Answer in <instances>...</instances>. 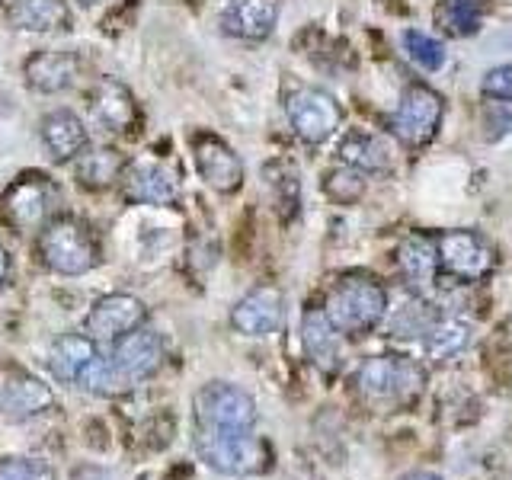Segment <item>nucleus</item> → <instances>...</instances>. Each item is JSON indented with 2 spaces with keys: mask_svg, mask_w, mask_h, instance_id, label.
<instances>
[{
  "mask_svg": "<svg viewBox=\"0 0 512 480\" xmlns=\"http://www.w3.org/2000/svg\"><path fill=\"white\" fill-rule=\"evenodd\" d=\"M0 4H4V0H0Z\"/></svg>",
  "mask_w": 512,
  "mask_h": 480,
  "instance_id": "4c0bfd02",
  "label": "nucleus"
},
{
  "mask_svg": "<svg viewBox=\"0 0 512 480\" xmlns=\"http://www.w3.org/2000/svg\"><path fill=\"white\" fill-rule=\"evenodd\" d=\"M397 266L413 288H429L439 276V244L426 234H410L397 247Z\"/></svg>",
  "mask_w": 512,
  "mask_h": 480,
  "instance_id": "b1692460",
  "label": "nucleus"
},
{
  "mask_svg": "<svg viewBox=\"0 0 512 480\" xmlns=\"http://www.w3.org/2000/svg\"><path fill=\"white\" fill-rule=\"evenodd\" d=\"M343 167H352L365 176H384L391 173V151L378 135L362 132V128H352L340 138V148H336Z\"/></svg>",
  "mask_w": 512,
  "mask_h": 480,
  "instance_id": "4be33fe9",
  "label": "nucleus"
},
{
  "mask_svg": "<svg viewBox=\"0 0 512 480\" xmlns=\"http://www.w3.org/2000/svg\"><path fill=\"white\" fill-rule=\"evenodd\" d=\"M160 362H164V343H160V333L148 327L125 333L122 340H116V349H112V365L119 368V375L128 384L151 378Z\"/></svg>",
  "mask_w": 512,
  "mask_h": 480,
  "instance_id": "f3484780",
  "label": "nucleus"
},
{
  "mask_svg": "<svg viewBox=\"0 0 512 480\" xmlns=\"http://www.w3.org/2000/svg\"><path fill=\"white\" fill-rule=\"evenodd\" d=\"M471 343H474V324L464 317H439L426 333V352L436 362L461 356L464 349H471Z\"/></svg>",
  "mask_w": 512,
  "mask_h": 480,
  "instance_id": "cd10ccee",
  "label": "nucleus"
},
{
  "mask_svg": "<svg viewBox=\"0 0 512 480\" xmlns=\"http://www.w3.org/2000/svg\"><path fill=\"white\" fill-rule=\"evenodd\" d=\"M84 7H93V4H103V0H80Z\"/></svg>",
  "mask_w": 512,
  "mask_h": 480,
  "instance_id": "e433bc0d",
  "label": "nucleus"
},
{
  "mask_svg": "<svg viewBox=\"0 0 512 480\" xmlns=\"http://www.w3.org/2000/svg\"><path fill=\"white\" fill-rule=\"evenodd\" d=\"M400 45H404L407 58L416 64V68H423V71H429V74L442 71V68H445V61H448L445 45H442L436 36H429V32L407 29L404 36H400Z\"/></svg>",
  "mask_w": 512,
  "mask_h": 480,
  "instance_id": "c85d7f7f",
  "label": "nucleus"
},
{
  "mask_svg": "<svg viewBox=\"0 0 512 480\" xmlns=\"http://www.w3.org/2000/svg\"><path fill=\"white\" fill-rule=\"evenodd\" d=\"M426 384L423 365L404 356H372L359 365L356 391L365 404L378 410H400L420 400Z\"/></svg>",
  "mask_w": 512,
  "mask_h": 480,
  "instance_id": "f03ea898",
  "label": "nucleus"
},
{
  "mask_svg": "<svg viewBox=\"0 0 512 480\" xmlns=\"http://www.w3.org/2000/svg\"><path fill=\"white\" fill-rule=\"evenodd\" d=\"M400 480H442L439 474H432V471H413L407 477H400Z\"/></svg>",
  "mask_w": 512,
  "mask_h": 480,
  "instance_id": "c9c22d12",
  "label": "nucleus"
},
{
  "mask_svg": "<svg viewBox=\"0 0 512 480\" xmlns=\"http://www.w3.org/2000/svg\"><path fill=\"white\" fill-rule=\"evenodd\" d=\"M301 346L308 352V359L314 362L317 372L336 375L343 368V343L340 330L330 324V317L324 308H311L301 317Z\"/></svg>",
  "mask_w": 512,
  "mask_h": 480,
  "instance_id": "aec40b11",
  "label": "nucleus"
},
{
  "mask_svg": "<svg viewBox=\"0 0 512 480\" xmlns=\"http://www.w3.org/2000/svg\"><path fill=\"white\" fill-rule=\"evenodd\" d=\"M87 103H90L93 122L100 125V128H106V132H112V135H128L138 125V103H135V96L116 77H100V80H96L90 96H87Z\"/></svg>",
  "mask_w": 512,
  "mask_h": 480,
  "instance_id": "ddd939ff",
  "label": "nucleus"
},
{
  "mask_svg": "<svg viewBox=\"0 0 512 480\" xmlns=\"http://www.w3.org/2000/svg\"><path fill=\"white\" fill-rule=\"evenodd\" d=\"M445 119V100L426 84H407L391 116V132L404 148L416 151L439 135Z\"/></svg>",
  "mask_w": 512,
  "mask_h": 480,
  "instance_id": "0eeeda50",
  "label": "nucleus"
},
{
  "mask_svg": "<svg viewBox=\"0 0 512 480\" xmlns=\"http://www.w3.org/2000/svg\"><path fill=\"white\" fill-rule=\"evenodd\" d=\"M0 480H55V471L39 458H0Z\"/></svg>",
  "mask_w": 512,
  "mask_h": 480,
  "instance_id": "473e14b6",
  "label": "nucleus"
},
{
  "mask_svg": "<svg viewBox=\"0 0 512 480\" xmlns=\"http://www.w3.org/2000/svg\"><path fill=\"white\" fill-rule=\"evenodd\" d=\"M263 180L272 192V205L282 221H295L301 212V173L288 157H276L263 167Z\"/></svg>",
  "mask_w": 512,
  "mask_h": 480,
  "instance_id": "a878e982",
  "label": "nucleus"
},
{
  "mask_svg": "<svg viewBox=\"0 0 512 480\" xmlns=\"http://www.w3.org/2000/svg\"><path fill=\"white\" fill-rule=\"evenodd\" d=\"M436 244H439L442 272H448V276L477 282L493 269V247L477 231H464V228L445 231Z\"/></svg>",
  "mask_w": 512,
  "mask_h": 480,
  "instance_id": "1a4fd4ad",
  "label": "nucleus"
},
{
  "mask_svg": "<svg viewBox=\"0 0 512 480\" xmlns=\"http://www.w3.org/2000/svg\"><path fill=\"white\" fill-rule=\"evenodd\" d=\"M436 314L429 311V304L423 298H410L404 308H397L391 314V336H400V340H416V336H423L426 340V333L432 330V324H436Z\"/></svg>",
  "mask_w": 512,
  "mask_h": 480,
  "instance_id": "c756f323",
  "label": "nucleus"
},
{
  "mask_svg": "<svg viewBox=\"0 0 512 480\" xmlns=\"http://www.w3.org/2000/svg\"><path fill=\"white\" fill-rule=\"evenodd\" d=\"M192 157H196V170L205 180V186H212L221 196H231V192L244 186V160L218 135L192 138Z\"/></svg>",
  "mask_w": 512,
  "mask_h": 480,
  "instance_id": "9b49d317",
  "label": "nucleus"
},
{
  "mask_svg": "<svg viewBox=\"0 0 512 480\" xmlns=\"http://www.w3.org/2000/svg\"><path fill=\"white\" fill-rule=\"evenodd\" d=\"M196 429L212 432H253L260 423L256 400L231 381H208L192 397Z\"/></svg>",
  "mask_w": 512,
  "mask_h": 480,
  "instance_id": "423d86ee",
  "label": "nucleus"
},
{
  "mask_svg": "<svg viewBox=\"0 0 512 480\" xmlns=\"http://www.w3.org/2000/svg\"><path fill=\"white\" fill-rule=\"evenodd\" d=\"M285 116L292 132L304 141L317 148V144L330 141L336 132H340L343 122V109L336 103V96L320 90V87H298L288 93L285 100Z\"/></svg>",
  "mask_w": 512,
  "mask_h": 480,
  "instance_id": "6e6552de",
  "label": "nucleus"
},
{
  "mask_svg": "<svg viewBox=\"0 0 512 480\" xmlns=\"http://www.w3.org/2000/svg\"><path fill=\"white\" fill-rule=\"evenodd\" d=\"M148 320V308L144 301L135 295H125V292H112L93 301V308L87 314V333L93 340H122L125 333H132L138 327H144Z\"/></svg>",
  "mask_w": 512,
  "mask_h": 480,
  "instance_id": "f8f14e48",
  "label": "nucleus"
},
{
  "mask_svg": "<svg viewBox=\"0 0 512 480\" xmlns=\"http://www.w3.org/2000/svg\"><path fill=\"white\" fill-rule=\"evenodd\" d=\"M77 388L87 391V394H96V397H119V394H125L128 388H132V384H128L119 375V368L112 365V359H100V356H96L93 365L87 368L84 375H80Z\"/></svg>",
  "mask_w": 512,
  "mask_h": 480,
  "instance_id": "7c9ffc66",
  "label": "nucleus"
},
{
  "mask_svg": "<svg viewBox=\"0 0 512 480\" xmlns=\"http://www.w3.org/2000/svg\"><path fill=\"white\" fill-rule=\"evenodd\" d=\"M480 93L490 103H512V64H496L480 77Z\"/></svg>",
  "mask_w": 512,
  "mask_h": 480,
  "instance_id": "72a5a7b5",
  "label": "nucleus"
},
{
  "mask_svg": "<svg viewBox=\"0 0 512 480\" xmlns=\"http://www.w3.org/2000/svg\"><path fill=\"white\" fill-rule=\"evenodd\" d=\"M324 314L340 333L365 336L388 317V288L368 272H343L330 285Z\"/></svg>",
  "mask_w": 512,
  "mask_h": 480,
  "instance_id": "f257e3e1",
  "label": "nucleus"
},
{
  "mask_svg": "<svg viewBox=\"0 0 512 480\" xmlns=\"http://www.w3.org/2000/svg\"><path fill=\"white\" fill-rule=\"evenodd\" d=\"M196 452L208 468L224 477H256L272 468V445L256 432L196 429Z\"/></svg>",
  "mask_w": 512,
  "mask_h": 480,
  "instance_id": "20e7f679",
  "label": "nucleus"
},
{
  "mask_svg": "<svg viewBox=\"0 0 512 480\" xmlns=\"http://www.w3.org/2000/svg\"><path fill=\"white\" fill-rule=\"evenodd\" d=\"M80 77V58L74 52H52V48H42L32 58H26L23 64V84L32 93L42 96H55L64 93L77 84Z\"/></svg>",
  "mask_w": 512,
  "mask_h": 480,
  "instance_id": "dca6fc26",
  "label": "nucleus"
},
{
  "mask_svg": "<svg viewBox=\"0 0 512 480\" xmlns=\"http://www.w3.org/2000/svg\"><path fill=\"white\" fill-rule=\"evenodd\" d=\"M324 189H327V196L333 202H340V205H356L362 196H365V173L359 170H352V167H336L327 173V180H324Z\"/></svg>",
  "mask_w": 512,
  "mask_h": 480,
  "instance_id": "2f4dec72",
  "label": "nucleus"
},
{
  "mask_svg": "<svg viewBox=\"0 0 512 480\" xmlns=\"http://www.w3.org/2000/svg\"><path fill=\"white\" fill-rule=\"evenodd\" d=\"M128 160L116 148H87L74 160V176L80 186H87L93 192L116 186L125 176Z\"/></svg>",
  "mask_w": 512,
  "mask_h": 480,
  "instance_id": "393cba45",
  "label": "nucleus"
},
{
  "mask_svg": "<svg viewBox=\"0 0 512 480\" xmlns=\"http://www.w3.org/2000/svg\"><path fill=\"white\" fill-rule=\"evenodd\" d=\"M96 356L100 352H96V340L90 333H61L48 349V372L55 375V381L77 388L80 375L93 365Z\"/></svg>",
  "mask_w": 512,
  "mask_h": 480,
  "instance_id": "412c9836",
  "label": "nucleus"
},
{
  "mask_svg": "<svg viewBox=\"0 0 512 480\" xmlns=\"http://www.w3.org/2000/svg\"><path fill=\"white\" fill-rule=\"evenodd\" d=\"M10 279V253L0 247V285Z\"/></svg>",
  "mask_w": 512,
  "mask_h": 480,
  "instance_id": "f704fd0d",
  "label": "nucleus"
},
{
  "mask_svg": "<svg viewBox=\"0 0 512 480\" xmlns=\"http://www.w3.org/2000/svg\"><path fill=\"white\" fill-rule=\"evenodd\" d=\"M282 0H228L221 10V32L240 42H263L279 26Z\"/></svg>",
  "mask_w": 512,
  "mask_h": 480,
  "instance_id": "2eb2a0df",
  "label": "nucleus"
},
{
  "mask_svg": "<svg viewBox=\"0 0 512 480\" xmlns=\"http://www.w3.org/2000/svg\"><path fill=\"white\" fill-rule=\"evenodd\" d=\"M58 199V186L45 173L26 170L0 192V224L13 234L36 231L45 221L55 218Z\"/></svg>",
  "mask_w": 512,
  "mask_h": 480,
  "instance_id": "39448f33",
  "label": "nucleus"
},
{
  "mask_svg": "<svg viewBox=\"0 0 512 480\" xmlns=\"http://www.w3.org/2000/svg\"><path fill=\"white\" fill-rule=\"evenodd\" d=\"M39 138L45 154L55 160V164H74V160L90 148V135L84 119L71 109H55L42 116L39 122Z\"/></svg>",
  "mask_w": 512,
  "mask_h": 480,
  "instance_id": "a211bd4d",
  "label": "nucleus"
},
{
  "mask_svg": "<svg viewBox=\"0 0 512 480\" xmlns=\"http://www.w3.org/2000/svg\"><path fill=\"white\" fill-rule=\"evenodd\" d=\"M122 192L135 205H173L180 199V183L160 160H132L122 176Z\"/></svg>",
  "mask_w": 512,
  "mask_h": 480,
  "instance_id": "4468645a",
  "label": "nucleus"
},
{
  "mask_svg": "<svg viewBox=\"0 0 512 480\" xmlns=\"http://www.w3.org/2000/svg\"><path fill=\"white\" fill-rule=\"evenodd\" d=\"M39 260L58 276H84L100 266V244L87 221L74 215H55L39 228Z\"/></svg>",
  "mask_w": 512,
  "mask_h": 480,
  "instance_id": "7ed1b4c3",
  "label": "nucleus"
},
{
  "mask_svg": "<svg viewBox=\"0 0 512 480\" xmlns=\"http://www.w3.org/2000/svg\"><path fill=\"white\" fill-rule=\"evenodd\" d=\"M55 407V394L48 384L39 378L23 375V372H10L0 378V410H4L7 420H32V416H42Z\"/></svg>",
  "mask_w": 512,
  "mask_h": 480,
  "instance_id": "6ab92c4d",
  "label": "nucleus"
},
{
  "mask_svg": "<svg viewBox=\"0 0 512 480\" xmlns=\"http://www.w3.org/2000/svg\"><path fill=\"white\" fill-rule=\"evenodd\" d=\"M7 23L20 32H61L71 26L64 0H10Z\"/></svg>",
  "mask_w": 512,
  "mask_h": 480,
  "instance_id": "5701e85b",
  "label": "nucleus"
},
{
  "mask_svg": "<svg viewBox=\"0 0 512 480\" xmlns=\"http://www.w3.org/2000/svg\"><path fill=\"white\" fill-rule=\"evenodd\" d=\"M490 0H439L436 26L452 39H471L484 29Z\"/></svg>",
  "mask_w": 512,
  "mask_h": 480,
  "instance_id": "bb28decb",
  "label": "nucleus"
},
{
  "mask_svg": "<svg viewBox=\"0 0 512 480\" xmlns=\"http://www.w3.org/2000/svg\"><path fill=\"white\" fill-rule=\"evenodd\" d=\"M285 320V295L276 285H256L231 308V327L247 340L272 336Z\"/></svg>",
  "mask_w": 512,
  "mask_h": 480,
  "instance_id": "9d476101",
  "label": "nucleus"
}]
</instances>
